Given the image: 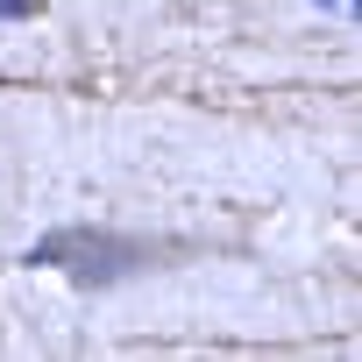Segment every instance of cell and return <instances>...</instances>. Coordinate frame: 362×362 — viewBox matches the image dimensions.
<instances>
[{"label":"cell","instance_id":"6da1fadb","mask_svg":"<svg viewBox=\"0 0 362 362\" xmlns=\"http://www.w3.org/2000/svg\"><path fill=\"white\" fill-rule=\"evenodd\" d=\"M177 256H192L185 242H149V235H114V228H57L29 249L36 270H57L86 291H107V284H128L142 270H170Z\"/></svg>","mask_w":362,"mask_h":362},{"label":"cell","instance_id":"7a4b0ae2","mask_svg":"<svg viewBox=\"0 0 362 362\" xmlns=\"http://www.w3.org/2000/svg\"><path fill=\"white\" fill-rule=\"evenodd\" d=\"M29 15H43V0H0V22H29Z\"/></svg>","mask_w":362,"mask_h":362},{"label":"cell","instance_id":"3957f363","mask_svg":"<svg viewBox=\"0 0 362 362\" xmlns=\"http://www.w3.org/2000/svg\"><path fill=\"white\" fill-rule=\"evenodd\" d=\"M320 8H341V0H320Z\"/></svg>","mask_w":362,"mask_h":362}]
</instances>
